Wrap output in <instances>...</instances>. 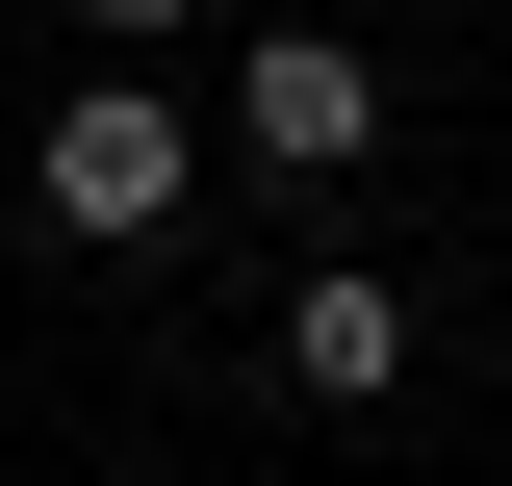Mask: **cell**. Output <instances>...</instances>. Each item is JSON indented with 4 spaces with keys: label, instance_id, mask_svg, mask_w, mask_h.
<instances>
[{
    "label": "cell",
    "instance_id": "obj_4",
    "mask_svg": "<svg viewBox=\"0 0 512 486\" xmlns=\"http://www.w3.org/2000/svg\"><path fill=\"white\" fill-rule=\"evenodd\" d=\"M77 26H103V52H154V26H205V0H77Z\"/></svg>",
    "mask_w": 512,
    "mask_h": 486
},
{
    "label": "cell",
    "instance_id": "obj_2",
    "mask_svg": "<svg viewBox=\"0 0 512 486\" xmlns=\"http://www.w3.org/2000/svg\"><path fill=\"white\" fill-rule=\"evenodd\" d=\"M231 154H256V180H359V154H384V77L333 52V26H256V77H231Z\"/></svg>",
    "mask_w": 512,
    "mask_h": 486
},
{
    "label": "cell",
    "instance_id": "obj_1",
    "mask_svg": "<svg viewBox=\"0 0 512 486\" xmlns=\"http://www.w3.org/2000/svg\"><path fill=\"white\" fill-rule=\"evenodd\" d=\"M26 180H52V231H77V256H128V231H180V180H205V128L154 103V77H77Z\"/></svg>",
    "mask_w": 512,
    "mask_h": 486
},
{
    "label": "cell",
    "instance_id": "obj_3",
    "mask_svg": "<svg viewBox=\"0 0 512 486\" xmlns=\"http://www.w3.org/2000/svg\"><path fill=\"white\" fill-rule=\"evenodd\" d=\"M282 384H308V410H384V384H410V282H359V256H333V282L282 307Z\"/></svg>",
    "mask_w": 512,
    "mask_h": 486
}]
</instances>
